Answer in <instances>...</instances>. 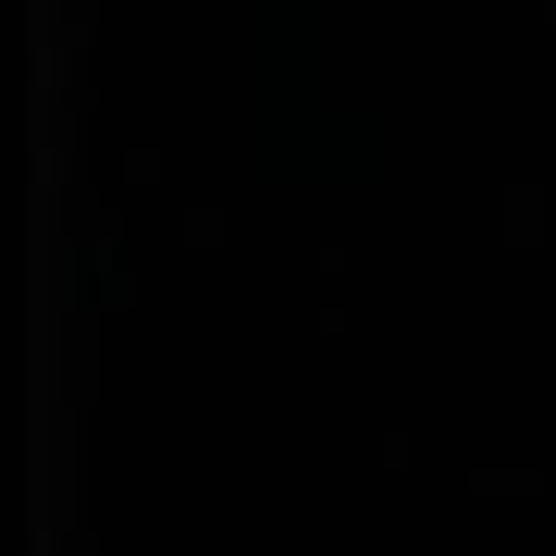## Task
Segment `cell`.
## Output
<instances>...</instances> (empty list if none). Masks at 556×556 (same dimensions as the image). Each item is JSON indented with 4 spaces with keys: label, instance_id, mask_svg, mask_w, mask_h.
<instances>
[]
</instances>
